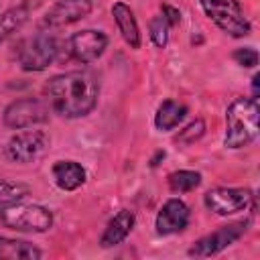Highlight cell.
<instances>
[{"label":"cell","mask_w":260,"mask_h":260,"mask_svg":"<svg viewBox=\"0 0 260 260\" xmlns=\"http://www.w3.org/2000/svg\"><path fill=\"white\" fill-rule=\"evenodd\" d=\"M45 93L53 112L65 118H81L95 108L100 85L87 71H69L55 75L47 83Z\"/></svg>","instance_id":"obj_1"},{"label":"cell","mask_w":260,"mask_h":260,"mask_svg":"<svg viewBox=\"0 0 260 260\" xmlns=\"http://www.w3.org/2000/svg\"><path fill=\"white\" fill-rule=\"evenodd\" d=\"M258 100L236 98L225 112V146L242 148L258 136Z\"/></svg>","instance_id":"obj_2"},{"label":"cell","mask_w":260,"mask_h":260,"mask_svg":"<svg viewBox=\"0 0 260 260\" xmlns=\"http://www.w3.org/2000/svg\"><path fill=\"white\" fill-rule=\"evenodd\" d=\"M0 223L16 232H47L53 225V215L43 205L12 203L0 207Z\"/></svg>","instance_id":"obj_3"},{"label":"cell","mask_w":260,"mask_h":260,"mask_svg":"<svg viewBox=\"0 0 260 260\" xmlns=\"http://www.w3.org/2000/svg\"><path fill=\"white\" fill-rule=\"evenodd\" d=\"M205 14L228 35L246 37L250 35V22L246 20L238 0H199Z\"/></svg>","instance_id":"obj_4"},{"label":"cell","mask_w":260,"mask_h":260,"mask_svg":"<svg viewBox=\"0 0 260 260\" xmlns=\"http://www.w3.org/2000/svg\"><path fill=\"white\" fill-rule=\"evenodd\" d=\"M57 41L47 32H39L26 39L18 49V63L24 71H43L57 57Z\"/></svg>","instance_id":"obj_5"},{"label":"cell","mask_w":260,"mask_h":260,"mask_svg":"<svg viewBox=\"0 0 260 260\" xmlns=\"http://www.w3.org/2000/svg\"><path fill=\"white\" fill-rule=\"evenodd\" d=\"M47 120H49V106L37 98L16 100L4 110V124L14 130L32 128Z\"/></svg>","instance_id":"obj_6"},{"label":"cell","mask_w":260,"mask_h":260,"mask_svg":"<svg viewBox=\"0 0 260 260\" xmlns=\"http://www.w3.org/2000/svg\"><path fill=\"white\" fill-rule=\"evenodd\" d=\"M49 146V136L43 130H24L14 134L6 144V156L12 162H32Z\"/></svg>","instance_id":"obj_7"},{"label":"cell","mask_w":260,"mask_h":260,"mask_svg":"<svg viewBox=\"0 0 260 260\" xmlns=\"http://www.w3.org/2000/svg\"><path fill=\"white\" fill-rule=\"evenodd\" d=\"M252 201L250 189H236V187H217L205 193V205L217 215H232L244 211Z\"/></svg>","instance_id":"obj_8"},{"label":"cell","mask_w":260,"mask_h":260,"mask_svg":"<svg viewBox=\"0 0 260 260\" xmlns=\"http://www.w3.org/2000/svg\"><path fill=\"white\" fill-rule=\"evenodd\" d=\"M244 230H246V221H234V223H228V225H219L215 232H211L205 238L197 240L189 248V256L203 258V256L217 254L223 248H228L230 244H234L244 234Z\"/></svg>","instance_id":"obj_9"},{"label":"cell","mask_w":260,"mask_h":260,"mask_svg":"<svg viewBox=\"0 0 260 260\" xmlns=\"http://www.w3.org/2000/svg\"><path fill=\"white\" fill-rule=\"evenodd\" d=\"M108 47V37L100 30H79L69 39V51L71 55L81 63L95 61Z\"/></svg>","instance_id":"obj_10"},{"label":"cell","mask_w":260,"mask_h":260,"mask_svg":"<svg viewBox=\"0 0 260 260\" xmlns=\"http://www.w3.org/2000/svg\"><path fill=\"white\" fill-rule=\"evenodd\" d=\"M91 12V0H59L45 14L47 26H65L85 18Z\"/></svg>","instance_id":"obj_11"},{"label":"cell","mask_w":260,"mask_h":260,"mask_svg":"<svg viewBox=\"0 0 260 260\" xmlns=\"http://www.w3.org/2000/svg\"><path fill=\"white\" fill-rule=\"evenodd\" d=\"M189 223V207L181 199H169L156 215V232L160 236L177 234Z\"/></svg>","instance_id":"obj_12"},{"label":"cell","mask_w":260,"mask_h":260,"mask_svg":"<svg viewBox=\"0 0 260 260\" xmlns=\"http://www.w3.org/2000/svg\"><path fill=\"white\" fill-rule=\"evenodd\" d=\"M112 16H114L116 26H118L122 39L126 41V45L130 49H138L140 47V30H138V22H136L130 6H126L124 2H116L112 6Z\"/></svg>","instance_id":"obj_13"},{"label":"cell","mask_w":260,"mask_h":260,"mask_svg":"<svg viewBox=\"0 0 260 260\" xmlns=\"http://www.w3.org/2000/svg\"><path fill=\"white\" fill-rule=\"evenodd\" d=\"M134 228V213L130 209H120L106 225L104 234H102V240L100 244L104 248H110V246H116L120 242L126 240V236L130 234V230Z\"/></svg>","instance_id":"obj_14"},{"label":"cell","mask_w":260,"mask_h":260,"mask_svg":"<svg viewBox=\"0 0 260 260\" xmlns=\"http://www.w3.org/2000/svg\"><path fill=\"white\" fill-rule=\"evenodd\" d=\"M53 179L59 189L73 191L83 185L85 181V169L75 160H57L53 165Z\"/></svg>","instance_id":"obj_15"},{"label":"cell","mask_w":260,"mask_h":260,"mask_svg":"<svg viewBox=\"0 0 260 260\" xmlns=\"http://www.w3.org/2000/svg\"><path fill=\"white\" fill-rule=\"evenodd\" d=\"M185 116H187V106L175 100H165L154 114V126L158 130H173L175 126H179V122Z\"/></svg>","instance_id":"obj_16"},{"label":"cell","mask_w":260,"mask_h":260,"mask_svg":"<svg viewBox=\"0 0 260 260\" xmlns=\"http://www.w3.org/2000/svg\"><path fill=\"white\" fill-rule=\"evenodd\" d=\"M43 252L39 248H35L28 242L22 240H8V238H0V258H8V260H32V258H41Z\"/></svg>","instance_id":"obj_17"},{"label":"cell","mask_w":260,"mask_h":260,"mask_svg":"<svg viewBox=\"0 0 260 260\" xmlns=\"http://www.w3.org/2000/svg\"><path fill=\"white\" fill-rule=\"evenodd\" d=\"M28 18V8L18 4L4 14H0V43H4L12 32H16Z\"/></svg>","instance_id":"obj_18"},{"label":"cell","mask_w":260,"mask_h":260,"mask_svg":"<svg viewBox=\"0 0 260 260\" xmlns=\"http://www.w3.org/2000/svg\"><path fill=\"white\" fill-rule=\"evenodd\" d=\"M201 185V175L197 171H175L169 175V187L175 193H187Z\"/></svg>","instance_id":"obj_19"},{"label":"cell","mask_w":260,"mask_h":260,"mask_svg":"<svg viewBox=\"0 0 260 260\" xmlns=\"http://www.w3.org/2000/svg\"><path fill=\"white\" fill-rule=\"evenodd\" d=\"M28 193H30V187L28 185L0 179V207L12 205V203H20Z\"/></svg>","instance_id":"obj_20"},{"label":"cell","mask_w":260,"mask_h":260,"mask_svg":"<svg viewBox=\"0 0 260 260\" xmlns=\"http://www.w3.org/2000/svg\"><path fill=\"white\" fill-rule=\"evenodd\" d=\"M169 22H167V18L162 16V14H156L152 20H150V24H148V30H150V39H152V43L156 45V47H165L167 45V41H169Z\"/></svg>","instance_id":"obj_21"},{"label":"cell","mask_w":260,"mask_h":260,"mask_svg":"<svg viewBox=\"0 0 260 260\" xmlns=\"http://www.w3.org/2000/svg\"><path fill=\"white\" fill-rule=\"evenodd\" d=\"M203 130H205V124H203V120H195V122H191L185 130H181L179 134H177V142H193V140H197L201 134H203Z\"/></svg>","instance_id":"obj_22"},{"label":"cell","mask_w":260,"mask_h":260,"mask_svg":"<svg viewBox=\"0 0 260 260\" xmlns=\"http://www.w3.org/2000/svg\"><path fill=\"white\" fill-rule=\"evenodd\" d=\"M234 59H236L238 65H242V67H256V63H258V53H256V49L246 47V49H238V51L234 53Z\"/></svg>","instance_id":"obj_23"},{"label":"cell","mask_w":260,"mask_h":260,"mask_svg":"<svg viewBox=\"0 0 260 260\" xmlns=\"http://www.w3.org/2000/svg\"><path fill=\"white\" fill-rule=\"evenodd\" d=\"M162 16L167 18V22H169L171 26L179 24V20H181V12H179L177 8H173V6H169V4L162 6Z\"/></svg>","instance_id":"obj_24"},{"label":"cell","mask_w":260,"mask_h":260,"mask_svg":"<svg viewBox=\"0 0 260 260\" xmlns=\"http://www.w3.org/2000/svg\"><path fill=\"white\" fill-rule=\"evenodd\" d=\"M0 225H2V223H0Z\"/></svg>","instance_id":"obj_25"}]
</instances>
